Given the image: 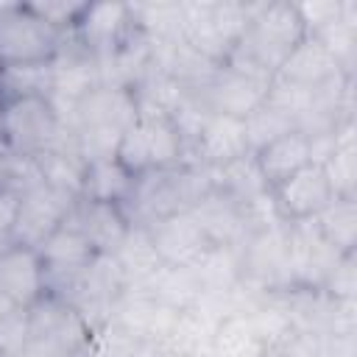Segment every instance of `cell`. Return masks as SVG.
Masks as SVG:
<instances>
[{"label":"cell","instance_id":"1","mask_svg":"<svg viewBox=\"0 0 357 357\" xmlns=\"http://www.w3.org/2000/svg\"><path fill=\"white\" fill-rule=\"evenodd\" d=\"M134 120H137V103L131 89L98 86L75 106L67 123V139L86 162L109 159L114 156L123 134Z\"/></svg>","mask_w":357,"mask_h":357},{"label":"cell","instance_id":"36","mask_svg":"<svg viewBox=\"0 0 357 357\" xmlns=\"http://www.w3.org/2000/svg\"><path fill=\"white\" fill-rule=\"evenodd\" d=\"M14 307H17V304H14V301H11L6 293H0V321H3V318H6V315L14 310Z\"/></svg>","mask_w":357,"mask_h":357},{"label":"cell","instance_id":"27","mask_svg":"<svg viewBox=\"0 0 357 357\" xmlns=\"http://www.w3.org/2000/svg\"><path fill=\"white\" fill-rule=\"evenodd\" d=\"M50 95V61L36 64H0V100L47 98Z\"/></svg>","mask_w":357,"mask_h":357},{"label":"cell","instance_id":"4","mask_svg":"<svg viewBox=\"0 0 357 357\" xmlns=\"http://www.w3.org/2000/svg\"><path fill=\"white\" fill-rule=\"evenodd\" d=\"M73 145L47 98H17L3 103L0 148L11 156H36L50 148Z\"/></svg>","mask_w":357,"mask_h":357},{"label":"cell","instance_id":"14","mask_svg":"<svg viewBox=\"0 0 357 357\" xmlns=\"http://www.w3.org/2000/svg\"><path fill=\"white\" fill-rule=\"evenodd\" d=\"M112 318L137 340V343H165L173 332V324L178 318L176 310L159 304L156 298L145 296L142 290H134L128 287L114 310H112Z\"/></svg>","mask_w":357,"mask_h":357},{"label":"cell","instance_id":"5","mask_svg":"<svg viewBox=\"0 0 357 357\" xmlns=\"http://www.w3.org/2000/svg\"><path fill=\"white\" fill-rule=\"evenodd\" d=\"M114 159L131 176L170 170L184 165V139L170 117H137L123 134Z\"/></svg>","mask_w":357,"mask_h":357},{"label":"cell","instance_id":"12","mask_svg":"<svg viewBox=\"0 0 357 357\" xmlns=\"http://www.w3.org/2000/svg\"><path fill=\"white\" fill-rule=\"evenodd\" d=\"M271 198L282 215V220L293 223V220H310L315 218L335 195L326 173L321 165L310 162L301 170H296L290 178H284L282 184L271 187Z\"/></svg>","mask_w":357,"mask_h":357},{"label":"cell","instance_id":"37","mask_svg":"<svg viewBox=\"0 0 357 357\" xmlns=\"http://www.w3.org/2000/svg\"><path fill=\"white\" fill-rule=\"evenodd\" d=\"M0 120H3V100H0Z\"/></svg>","mask_w":357,"mask_h":357},{"label":"cell","instance_id":"22","mask_svg":"<svg viewBox=\"0 0 357 357\" xmlns=\"http://www.w3.org/2000/svg\"><path fill=\"white\" fill-rule=\"evenodd\" d=\"M112 259L117 262V268H120V273H123V279H126L128 287L142 284V282H145L148 276H153V273L159 271V265H162V259H159V254H156V245H153L148 229H145V226H134V223H131V229L126 231V237H123V243L117 245V251L112 254Z\"/></svg>","mask_w":357,"mask_h":357},{"label":"cell","instance_id":"31","mask_svg":"<svg viewBox=\"0 0 357 357\" xmlns=\"http://www.w3.org/2000/svg\"><path fill=\"white\" fill-rule=\"evenodd\" d=\"M31 335V310L28 307H14L3 321H0V354L3 357H17L22 346L28 343Z\"/></svg>","mask_w":357,"mask_h":357},{"label":"cell","instance_id":"6","mask_svg":"<svg viewBox=\"0 0 357 357\" xmlns=\"http://www.w3.org/2000/svg\"><path fill=\"white\" fill-rule=\"evenodd\" d=\"M64 39L25 3H0V64L50 61Z\"/></svg>","mask_w":357,"mask_h":357},{"label":"cell","instance_id":"15","mask_svg":"<svg viewBox=\"0 0 357 357\" xmlns=\"http://www.w3.org/2000/svg\"><path fill=\"white\" fill-rule=\"evenodd\" d=\"M0 293H6L17 307H33L47 293L45 268L36 248H0Z\"/></svg>","mask_w":357,"mask_h":357},{"label":"cell","instance_id":"10","mask_svg":"<svg viewBox=\"0 0 357 357\" xmlns=\"http://www.w3.org/2000/svg\"><path fill=\"white\" fill-rule=\"evenodd\" d=\"M343 254L335 251L312 220L287 223V262H290V284L298 290H321L329 271Z\"/></svg>","mask_w":357,"mask_h":357},{"label":"cell","instance_id":"20","mask_svg":"<svg viewBox=\"0 0 357 357\" xmlns=\"http://www.w3.org/2000/svg\"><path fill=\"white\" fill-rule=\"evenodd\" d=\"M134 290H142L145 296L156 298L159 304H165V307H170L176 312L192 307L204 296L192 268H178V265H165V262L159 265V271L153 276H148Z\"/></svg>","mask_w":357,"mask_h":357},{"label":"cell","instance_id":"30","mask_svg":"<svg viewBox=\"0 0 357 357\" xmlns=\"http://www.w3.org/2000/svg\"><path fill=\"white\" fill-rule=\"evenodd\" d=\"M39 20H45L53 31H59L61 36H70L78 17L84 14L86 3H67V0H45V3H25Z\"/></svg>","mask_w":357,"mask_h":357},{"label":"cell","instance_id":"7","mask_svg":"<svg viewBox=\"0 0 357 357\" xmlns=\"http://www.w3.org/2000/svg\"><path fill=\"white\" fill-rule=\"evenodd\" d=\"M36 251H39V259L45 268L47 293H53V296H64L98 257L95 248L89 245V240L78 231V226L70 218Z\"/></svg>","mask_w":357,"mask_h":357},{"label":"cell","instance_id":"28","mask_svg":"<svg viewBox=\"0 0 357 357\" xmlns=\"http://www.w3.org/2000/svg\"><path fill=\"white\" fill-rule=\"evenodd\" d=\"M137 340L109 315L103 324L92 326L86 335V343L78 357H134Z\"/></svg>","mask_w":357,"mask_h":357},{"label":"cell","instance_id":"33","mask_svg":"<svg viewBox=\"0 0 357 357\" xmlns=\"http://www.w3.org/2000/svg\"><path fill=\"white\" fill-rule=\"evenodd\" d=\"M343 8V0H310V3H296V11L304 22L307 36L321 31L326 22H332Z\"/></svg>","mask_w":357,"mask_h":357},{"label":"cell","instance_id":"38","mask_svg":"<svg viewBox=\"0 0 357 357\" xmlns=\"http://www.w3.org/2000/svg\"><path fill=\"white\" fill-rule=\"evenodd\" d=\"M0 357H3V354H0Z\"/></svg>","mask_w":357,"mask_h":357},{"label":"cell","instance_id":"19","mask_svg":"<svg viewBox=\"0 0 357 357\" xmlns=\"http://www.w3.org/2000/svg\"><path fill=\"white\" fill-rule=\"evenodd\" d=\"M137 176H131L114 156L109 159H89L84 167V184L78 201H98V204H117L126 206L134 192Z\"/></svg>","mask_w":357,"mask_h":357},{"label":"cell","instance_id":"2","mask_svg":"<svg viewBox=\"0 0 357 357\" xmlns=\"http://www.w3.org/2000/svg\"><path fill=\"white\" fill-rule=\"evenodd\" d=\"M304 36H307V31L296 11V3H287V0L254 3L248 31L240 39V45L234 47V53L276 75V70L282 67L287 53Z\"/></svg>","mask_w":357,"mask_h":357},{"label":"cell","instance_id":"11","mask_svg":"<svg viewBox=\"0 0 357 357\" xmlns=\"http://www.w3.org/2000/svg\"><path fill=\"white\" fill-rule=\"evenodd\" d=\"M243 156H251L248 137H245V123L229 114H212L206 112L192 145L187 148V162L195 167L218 170L226 167Z\"/></svg>","mask_w":357,"mask_h":357},{"label":"cell","instance_id":"32","mask_svg":"<svg viewBox=\"0 0 357 357\" xmlns=\"http://www.w3.org/2000/svg\"><path fill=\"white\" fill-rule=\"evenodd\" d=\"M354 287H357V279H354V254H343L335 268L329 271L321 293L335 298V301H354Z\"/></svg>","mask_w":357,"mask_h":357},{"label":"cell","instance_id":"13","mask_svg":"<svg viewBox=\"0 0 357 357\" xmlns=\"http://www.w3.org/2000/svg\"><path fill=\"white\" fill-rule=\"evenodd\" d=\"M145 229H148V234H151V240L156 245V254H159V259L165 265L192 268L206 254V248L212 245L190 209L165 215V218L153 220Z\"/></svg>","mask_w":357,"mask_h":357},{"label":"cell","instance_id":"23","mask_svg":"<svg viewBox=\"0 0 357 357\" xmlns=\"http://www.w3.org/2000/svg\"><path fill=\"white\" fill-rule=\"evenodd\" d=\"M332 190L337 198H354L357 187V142H354V120H343L335 128V145L329 156L321 162Z\"/></svg>","mask_w":357,"mask_h":357},{"label":"cell","instance_id":"24","mask_svg":"<svg viewBox=\"0 0 357 357\" xmlns=\"http://www.w3.org/2000/svg\"><path fill=\"white\" fill-rule=\"evenodd\" d=\"M206 357H265V346L248 312H234L220 318Z\"/></svg>","mask_w":357,"mask_h":357},{"label":"cell","instance_id":"18","mask_svg":"<svg viewBox=\"0 0 357 357\" xmlns=\"http://www.w3.org/2000/svg\"><path fill=\"white\" fill-rule=\"evenodd\" d=\"M254 162H257V170L265 181V187H276L282 184L284 178H290L296 170H301L304 165L312 162L310 156V137L304 131H287L284 137L268 142L265 148H259L254 153Z\"/></svg>","mask_w":357,"mask_h":357},{"label":"cell","instance_id":"17","mask_svg":"<svg viewBox=\"0 0 357 357\" xmlns=\"http://www.w3.org/2000/svg\"><path fill=\"white\" fill-rule=\"evenodd\" d=\"M335 75H346L337 61L326 53V47L315 39V36H304L282 61V67L276 70V78L304 86V89H318L326 81H332Z\"/></svg>","mask_w":357,"mask_h":357},{"label":"cell","instance_id":"34","mask_svg":"<svg viewBox=\"0 0 357 357\" xmlns=\"http://www.w3.org/2000/svg\"><path fill=\"white\" fill-rule=\"evenodd\" d=\"M20 198H22L20 187H14V184L0 187V248L11 245V234H14L17 212H20Z\"/></svg>","mask_w":357,"mask_h":357},{"label":"cell","instance_id":"25","mask_svg":"<svg viewBox=\"0 0 357 357\" xmlns=\"http://www.w3.org/2000/svg\"><path fill=\"white\" fill-rule=\"evenodd\" d=\"M312 36L326 47V53L337 61V67L346 75H354V56H357V3L354 0H343L340 14Z\"/></svg>","mask_w":357,"mask_h":357},{"label":"cell","instance_id":"29","mask_svg":"<svg viewBox=\"0 0 357 357\" xmlns=\"http://www.w3.org/2000/svg\"><path fill=\"white\" fill-rule=\"evenodd\" d=\"M245 137H248V148L251 153H257L259 148H265L268 142L284 137L287 131H296V123L282 114L279 109H273L271 103H262L257 112H251L245 120Z\"/></svg>","mask_w":357,"mask_h":357},{"label":"cell","instance_id":"3","mask_svg":"<svg viewBox=\"0 0 357 357\" xmlns=\"http://www.w3.org/2000/svg\"><path fill=\"white\" fill-rule=\"evenodd\" d=\"M271 81H273V73L231 53L229 61L220 64L218 73L209 78V84L195 92V98L212 114H229V117L245 120L251 112H257L265 103Z\"/></svg>","mask_w":357,"mask_h":357},{"label":"cell","instance_id":"16","mask_svg":"<svg viewBox=\"0 0 357 357\" xmlns=\"http://www.w3.org/2000/svg\"><path fill=\"white\" fill-rule=\"evenodd\" d=\"M70 220L78 231L89 240L95 254H114L123 243L126 231L131 229L128 215L117 204H98V201H75Z\"/></svg>","mask_w":357,"mask_h":357},{"label":"cell","instance_id":"21","mask_svg":"<svg viewBox=\"0 0 357 357\" xmlns=\"http://www.w3.org/2000/svg\"><path fill=\"white\" fill-rule=\"evenodd\" d=\"M36 162V170H39V178L70 195L73 201L81 198V184H84V167H86V159L73 148V145H61V148H50V151H42L33 156Z\"/></svg>","mask_w":357,"mask_h":357},{"label":"cell","instance_id":"9","mask_svg":"<svg viewBox=\"0 0 357 357\" xmlns=\"http://www.w3.org/2000/svg\"><path fill=\"white\" fill-rule=\"evenodd\" d=\"M134 33L137 28L131 3H86L70 39L89 56L106 59L117 53Z\"/></svg>","mask_w":357,"mask_h":357},{"label":"cell","instance_id":"35","mask_svg":"<svg viewBox=\"0 0 357 357\" xmlns=\"http://www.w3.org/2000/svg\"><path fill=\"white\" fill-rule=\"evenodd\" d=\"M11 184V165H8V153H0V187Z\"/></svg>","mask_w":357,"mask_h":357},{"label":"cell","instance_id":"8","mask_svg":"<svg viewBox=\"0 0 357 357\" xmlns=\"http://www.w3.org/2000/svg\"><path fill=\"white\" fill-rule=\"evenodd\" d=\"M75 201L45 181H36L22 190L20 198V212H17V226L11 234V245H25V248H39L73 212Z\"/></svg>","mask_w":357,"mask_h":357},{"label":"cell","instance_id":"26","mask_svg":"<svg viewBox=\"0 0 357 357\" xmlns=\"http://www.w3.org/2000/svg\"><path fill=\"white\" fill-rule=\"evenodd\" d=\"M321 237L340 254H354L357 243V201L354 198H332L315 218H310Z\"/></svg>","mask_w":357,"mask_h":357}]
</instances>
